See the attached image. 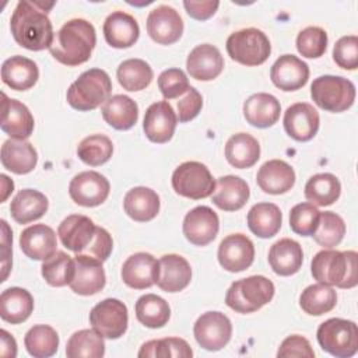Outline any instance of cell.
Listing matches in <instances>:
<instances>
[{
  "instance_id": "7c38bea8",
  "label": "cell",
  "mask_w": 358,
  "mask_h": 358,
  "mask_svg": "<svg viewBox=\"0 0 358 358\" xmlns=\"http://www.w3.org/2000/svg\"><path fill=\"white\" fill-rule=\"evenodd\" d=\"M109 190V180L95 171L80 172L69 185L71 200L83 207H96L102 204L108 199Z\"/></svg>"
},
{
  "instance_id": "11a10c76",
  "label": "cell",
  "mask_w": 358,
  "mask_h": 358,
  "mask_svg": "<svg viewBox=\"0 0 358 358\" xmlns=\"http://www.w3.org/2000/svg\"><path fill=\"white\" fill-rule=\"evenodd\" d=\"M277 357H302V358H313L315 352L310 347V343L298 334L288 336L280 345L277 351Z\"/></svg>"
},
{
  "instance_id": "d6a6232c",
  "label": "cell",
  "mask_w": 358,
  "mask_h": 358,
  "mask_svg": "<svg viewBox=\"0 0 358 358\" xmlns=\"http://www.w3.org/2000/svg\"><path fill=\"white\" fill-rule=\"evenodd\" d=\"M123 207L131 220L147 222L154 220L159 211V196L150 187L137 186L126 193Z\"/></svg>"
},
{
  "instance_id": "52a82bcc",
  "label": "cell",
  "mask_w": 358,
  "mask_h": 358,
  "mask_svg": "<svg viewBox=\"0 0 358 358\" xmlns=\"http://www.w3.org/2000/svg\"><path fill=\"white\" fill-rule=\"evenodd\" d=\"M310 96L319 108L340 113L352 106L355 85L340 76H320L310 85Z\"/></svg>"
},
{
  "instance_id": "277c9868",
  "label": "cell",
  "mask_w": 358,
  "mask_h": 358,
  "mask_svg": "<svg viewBox=\"0 0 358 358\" xmlns=\"http://www.w3.org/2000/svg\"><path fill=\"white\" fill-rule=\"evenodd\" d=\"M112 83L105 70L90 69L67 90V102L71 108L87 112L94 110L110 98Z\"/></svg>"
},
{
  "instance_id": "ab89813d",
  "label": "cell",
  "mask_w": 358,
  "mask_h": 358,
  "mask_svg": "<svg viewBox=\"0 0 358 358\" xmlns=\"http://www.w3.org/2000/svg\"><path fill=\"white\" fill-rule=\"evenodd\" d=\"M134 309L137 320L150 329H159L165 326L171 317V308L168 302L155 294H145L140 296Z\"/></svg>"
},
{
  "instance_id": "7402d4cb",
  "label": "cell",
  "mask_w": 358,
  "mask_h": 358,
  "mask_svg": "<svg viewBox=\"0 0 358 358\" xmlns=\"http://www.w3.org/2000/svg\"><path fill=\"white\" fill-rule=\"evenodd\" d=\"M1 122L0 127L11 138L25 140L34 131V116L29 109L20 101L8 98L4 92L1 94Z\"/></svg>"
},
{
  "instance_id": "8fae6325",
  "label": "cell",
  "mask_w": 358,
  "mask_h": 358,
  "mask_svg": "<svg viewBox=\"0 0 358 358\" xmlns=\"http://www.w3.org/2000/svg\"><path fill=\"white\" fill-rule=\"evenodd\" d=\"M193 334L200 347L207 351H218L229 343L232 324L221 312H206L196 320Z\"/></svg>"
},
{
  "instance_id": "ba28073f",
  "label": "cell",
  "mask_w": 358,
  "mask_h": 358,
  "mask_svg": "<svg viewBox=\"0 0 358 358\" xmlns=\"http://www.w3.org/2000/svg\"><path fill=\"white\" fill-rule=\"evenodd\" d=\"M227 52L232 60L252 67L263 64L268 59L271 45L263 31L257 28H245L228 36Z\"/></svg>"
},
{
  "instance_id": "8992f818",
  "label": "cell",
  "mask_w": 358,
  "mask_h": 358,
  "mask_svg": "<svg viewBox=\"0 0 358 358\" xmlns=\"http://www.w3.org/2000/svg\"><path fill=\"white\" fill-rule=\"evenodd\" d=\"M316 337L322 350L337 358H350L358 351V327L351 320L327 319L317 327Z\"/></svg>"
},
{
  "instance_id": "d6986e66",
  "label": "cell",
  "mask_w": 358,
  "mask_h": 358,
  "mask_svg": "<svg viewBox=\"0 0 358 358\" xmlns=\"http://www.w3.org/2000/svg\"><path fill=\"white\" fill-rule=\"evenodd\" d=\"M319 113L306 102H296L284 113V129L287 134L296 141L312 140L319 130Z\"/></svg>"
},
{
  "instance_id": "d590c367",
  "label": "cell",
  "mask_w": 358,
  "mask_h": 358,
  "mask_svg": "<svg viewBox=\"0 0 358 358\" xmlns=\"http://www.w3.org/2000/svg\"><path fill=\"white\" fill-rule=\"evenodd\" d=\"M103 120L116 130L131 129L138 119V106L127 95H113L102 105Z\"/></svg>"
},
{
  "instance_id": "91938a15",
  "label": "cell",
  "mask_w": 358,
  "mask_h": 358,
  "mask_svg": "<svg viewBox=\"0 0 358 358\" xmlns=\"http://www.w3.org/2000/svg\"><path fill=\"white\" fill-rule=\"evenodd\" d=\"M0 338H1L0 354L7 358H14L17 355V343H15L14 337L7 330L3 329L0 331Z\"/></svg>"
},
{
  "instance_id": "ffe728a7",
  "label": "cell",
  "mask_w": 358,
  "mask_h": 358,
  "mask_svg": "<svg viewBox=\"0 0 358 358\" xmlns=\"http://www.w3.org/2000/svg\"><path fill=\"white\" fill-rule=\"evenodd\" d=\"M95 232L96 225L94 221L81 214L66 217L57 228L60 242L74 253H83L92 242Z\"/></svg>"
},
{
  "instance_id": "e575fe53",
  "label": "cell",
  "mask_w": 358,
  "mask_h": 358,
  "mask_svg": "<svg viewBox=\"0 0 358 358\" xmlns=\"http://www.w3.org/2000/svg\"><path fill=\"white\" fill-rule=\"evenodd\" d=\"M34 310V298L29 291L11 287L0 295V316L4 322L18 324L25 322Z\"/></svg>"
},
{
  "instance_id": "680465c9",
  "label": "cell",
  "mask_w": 358,
  "mask_h": 358,
  "mask_svg": "<svg viewBox=\"0 0 358 358\" xmlns=\"http://www.w3.org/2000/svg\"><path fill=\"white\" fill-rule=\"evenodd\" d=\"M1 229H3V235H1V268H3V274H1V281H6L8 271L11 268V242H13V232L8 228V224L1 220Z\"/></svg>"
},
{
  "instance_id": "f6af8a7d",
  "label": "cell",
  "mask_w": 358,
  "mask_h": 358,
  "mask_svg": "<svg viewBox=\"0 0 358 358\" xmlns=\"http://www.w3.org/2000/svg\"><path fill=\"white\" fill-rule=\"evenodd\" d=\"M41 271L45 281L52 287L70 285L76 271L74 259L63 250H56L49 259L43 260Z\"/></svg>"
},
{
  "instance_id": "44dd1931",
  "label": "cell",
  "mask_w": 358,
  "mask_h": 358,
  "mask_svg": "<svg viewBox=\"0 0 358 358\" xmlns=\"http://www.w3.org/2000/svg\"><path fill=\"white\" fill-rule=\"evenodd\" d=\"M270 78L282 91H296L308 83L309 67L294 55H282L271 66Z\"/></svg>"
},
{
  "instance_id": "2e32d148",
  "label": "cell",
  "mask_w": 358,
  "mask_h": 358,
  "mask_svg": "<svg viewBox=\"0 0 358 358\" xmlns=\"http://www.w3.org/2000/svg\"><path fill=\"white\" fill-rule=\"evenodd\" d=\"M176 122L178 116L173 112V108L166 101H159L147 108L143 120V130L150 141L164 144L172 138Z\"/></svg>"
},
{
  "instance_id": "ac0fdd59",
  "label": "cell",
  "mask_w": 358,
  "mask_h": 358,
  "mask_svg": "<svg viewBox=\"0 0 358 358\" xmlns=\"http://www.w3.org/2000/svg\"><path fill=\"white\" fill-rule=\"evenodd\" d=\"M76 271L70 282V288L78 295H94L103 289L106 284L105 270L102 262L87 255L76 253L74 256Z\"/></svg>"
},
{
  "instance_id": "cb8c5ba5",
  "label": "cell",
  "mask_w": 358,
  "mask_h": 358,
  "mask_svg": "<svg viewBox=\"0 0 358 358\" xmlns=\"http://www.w3.org/2000/svg\"><path fill=\"white\" fill-rule=\"evenodd\" d=\"M56 234L45 224H34L25 228L20 235V248L22 253L32 260H46L56 253Z\"/></svg>"
},
{
  "instance_id": "816d5d0a",
  "label": "cell",
  "mask_w": 358,
  "mask_h": 358,
  "mask_svg": "<svg viewBox=\"0 0 358 358\" xmlns=\"http://www.w3.org/2000/svg\"><path fill=\"white\" fill-rule=\"evenodd\" d=\"M189 87L187 76L180 69L164 70L158 77V88L165 99H173L183 95Z\"/></svg>"
},
{
  "instance_id": "484cf974",
  "label": "cell",
  "mask_w": 358,
  "mask_h": 358,
  "mask_svg": "<svg viewBox=\"0 0 358 358\" xmlns=\"http://www.w3.org/2000/svg\"><path fill=\"white\" fill-rule=\"evenodd\" d=\"M103 35L112 48L126 49L137 42L140 28L133 15L124 11H113L103 22Z\"/></svg>"
},
{
  "instance_id": "b9f144b4",
  "label": "cell",
  "mask_w": 358,
  "mask_h": 358,
  "mask_svg": "<svg viewBox=\"0 0 358 358\" xmlns=\"http://www.w3.org/2000/svg\"><path fill=\"white\" fill-rule=\"evenodd\" d=\"M116 76L123 90L136 92L151 84L154 73L147 62L141 59H127L119 64Z\"/></svg>"
},
{
  "instance_id": "7a4b0ae2",
  "label": "cell",
  "mask_w": 358,
  "mask_h": 358,
  "mask_svg": "<svg viewBox=\"0 0 358 358\" xmlns=\"http://www.w3.org/2000/svg\"><path fill=\"white\" fill-rule=\"evenodd\" d=\"M96 35L91 22L83 18L67 21L55 35L49 48L50 55L64 66L85 63L95 48Z\"/></svg>"
},
{
  "instance_id": "94428289",
  "label": "cell",
  "mask_w": 358,
  "mask_h": 358,
  "mask_svg": "<svg viewBox=\"0 0 358 358\" xmlns=\"http://www.w3.org/2000/svg\"><path fill=\"white\" fill-rule=\"evenodd\" d=\"M1 186H3V196H1V201H4L6 199H7V196H8V193L10 192H13V189H14V183H10L8 186H6V182L1 179Z\"/></svg>"
},
{
  "instance_id": "9a60e30c",
  "label": "cell",
  "mask_w": 358,
  "mask_h": 358,
  "mask_svg": "<svg viewBox=\"0 0 358 358\" xmlns=\"http://www.w3.org/2000/svg\"><path fill=\"white\" fill-rule=\"evenodd\" d=\"M147 32L159 45H172L183 34V20L169 6H158L147 17Z\"/></svg>"
},
{
  "instance_id": "7dc6e473",
  "label": "cell",
  "mask_w": 358,
  "mask_h": 358,
  "mask_svg": "<svg viewBox=\"0 0 358 358\" xmlns=\"http://www.w3.org/2000/svg\"><path fill=\"white\" fill-rule=\"evenodd\" d=\"M140 358H168V357H179V358H190L193 351L190 345L179 337H166L159 340H150L144 343L137 354Z\"/></svg>"
},
{
  "instance_id": "8d00e7d4",
  "label": "cell",
  "mask_w": 358,
  "mask_h": 358,
  "mask_svg": "<svg viewBox=\"0 0 358 358\" xmlns=\"http://www.w3.org/2000/svg\"><path fill=\"white\" fill-rule=\"evenodd\" d=\"M225 158L234 168H250L260 158L259 141L248 133H236L225 144Z\"/></svg>"
},
{
  "instance_id": "6da1fadb",
  "label": "cell",
  "mask_w": 358,
  "mask_h": 358,
  "mask_svg": "<svg viewBox=\"0 0 358 358\" xmlns=\"http://www.w3.org/2000/svg\"><path fill=\"white\" fill-rule=\"evenodd\" d=\"M53 4L27 0L17 3L10 20V28L14 41L20 46L34 52L50 48L55 34L48 11Z\"/></svg>"
},
{
  "instance_id": "ee69618b",
  "label": "cell",
  "mask_w": 358,
  "mask_h": 358,
  "mask_svg": "<svg viewBox=\"0 0 358 358\" xmlns=\"http://www.w3.org/2000/svg\"><path fill=\"white\" fill-rule=\"evenodd\" d=\"M24 344L29 355L35 358H48L59 348V334L48 324H36L27 331Z\"/></svg>"
},
{
  "instance_id": "7bdbcfd3",
  "label": "cell",
  "mask_w": 358,
  "mask_h": 358,
  "mask_svg": "<svg viewBox=\"0 0 358 358\" xmlns=\"http://www.w3.org/2000/svg\"><path fill=\"white\" fill-rule=\"evenodd\" d=\"M337 303V294L330 285L312 284L306 287L299 296V306L312 316H320L330 312Z\"/></svg>"
},
{
  "instance_id": "f35d334b",
  "label": "cell",
  "mask_w": 358,
  "mask_h": 358,
  "mask_svg": "<svg viewBox=\"0 0 358 358\" xmlns=\"http://www.w3.org/2000/svg\"><path fill=\"white\" fill-rule=\"evenodd\" d=\"M341 193L340 180L333 173H316L305 185V197L313 206H331Z\"/></svg>"
},
{
  "instance_id": "9f6ffc18",
  "label": "cell",
  "mask_w": 358,
  "mask_h": 358,
  "mask_svg": "<svg viewBox=\"0 0 358 358\" xmlns=\"http://www.w3.org/2000/svg\"><path fill=\"white\" fill-rule=\"evenodd\" d=\"M112 249H113V241L109 232L105 228L96 227V232L92 242L81 255H87L103 263L112 253Z\"/></svg>"
},
{
  "instance_id": "f907efd6",
  "label": "cell",
  "mask_w": 358,
  "mask_h": 358,
  "mask_svg": "<svg viewBox=\"0 0 358 358\" xmlns=\"http://www.w3.org/2000/svg\"><path fill=\"white\" fill-rule=\"evenodd\" d=\"M327 48V34L320 27H306L296 36L298 52L308 59H317Z\"/></svg>"
},
{
  "instance_id": "83f0119b",
  "label": "cell",
  "mask_w": 358,
  "mask_h": 358,
  "mask_svg": "<svg viewBox=\"0 0 358 358\" xmlns=\"http://www.w3.org/2000/svg\"><path fill=\"white\" fill-rule=\"evenodd\" d=\"M281 112L278 99L267 92L250 95L243 102V116L246 122L255 127L266 129L277 123Z\"/></svg>"
},
{
  "instance_id": "60d3db41",
  "label": "cell",
  "mask_w": 358,
  "mask_h": 358,
  "mask_svg": "<svg viewBox=\"0 0 358 358\" xmlns=\"http://www.w3.org/2000/svg\"><path fill=\"white\" fill-rule=\"evenodd\" d=\"M66 355L69 358H101L105 355L103 337L94 329L78 330L69 338Z\"/></svg>"
},
{
  "instance_id": "f1b7e54d",
  "label": "cell",
  "mask_w": 358,
  "mask_h": 358,
  "mask_svg": "<svg viewBox=\"0 0 358 358\" xmlns=\"http://www.w3.org/2000/svg\"><path fill=\"white\" fill-rule=\"evenodd\" d=\"M213 196V203L224 211L241 210L249 200L250 190L248 183L234 175H227L218 178L215 182V189Z\"/></svg>"
},
{
  "instance_id": "603a6c76",
  "label": "cell",
  "mask_w": 358,
  "mask_h": 358,
  "mask_svg": "<svg viewBox=\"0 0 358 358\" xmlns=\"http://www.w3.org/2000/svg\"><path fill=\"white\" fill-rule=\"evenodd\" d=\"M186 69L190 77L200 81H211L221 74L224 59L218 48L210 43H201L189 53Z\"/></svg>"
},
{
  "instance_id": "f546056e",
  "label": "cell",
  "mask_w": 358,
  "mask_h": 358,
  "mask_svg": "<svg viewBox=\"0 0 358 358\" xmlns=\"http://www.w3.org/2000/svg\"><path fill=\"white\" fill-rule=\"evenodd\" d=\"M0 159L7 171L17 175H25L36 166L38 154L29 141L10 138L1 145Z\"/></svg>"
},
{
  "instance_id": "bcb514c9",
  "label": "cell",
  "mask_w": 358,
  "mask_h": 358,
  "mask_svg": "<svg viewBox=\"0 0 358 358\" xmlns=\"http://www.w3.org/2000/svg\"><path fill=\"white\" fill-rule=\"evenodd\" d=\"M112 154V140L105 134H91L81 140L77 147L78 158L90 166H98L108 162Z\"/></svg>"
},
{
  "instance_id": "5b68a950",
  "label": "cell",
  "mask_w": 358,
  "mask_h": 358,
  "mask_svg": "<svg viewBox=\"0 0 358 358\" xmlns=\"http://www.w3.org/2000/svg\"><path fill=\"white\" fill-rule=\"evenodd\" d=\"M274 284L264 275H250L231 284L225 303L238 313H252L268 303L274 296Z\"/></svg>"
},
{
  "instance_id": "5bb4252c",
  "label": "cell",
  "mask_w": 358,
  "mask_h": 358,
  "mask_svg": "<svg viewBox=\"0 0 358 358\" xmlns=\"http://www.w3.org/2000/svg\"><path fill=\"white\" fill-rule=\"evenodd\" d=\"M255 260V245L243 234H232L224 238L218 246V262L231 273H239L252 266Z\"/></svg>"
},
{
  "instance_id": "6f0895ef",
  "label": "cell",
  "mask_w": 358,
  "mask_h": 358,
  "mask_svg": "<svg viewBox=\"0 0 358 358\" xmlns=\"http://www.w3.org/2000/svg\"><path fill=\"white\" fill-rule=\"evenodd\" d=\"M183 6L186 8V13L197 20V21H206L210 17H213L220 6V1H183Z\"/></svg>"
},
{
  "instance_id": "e0dca14e",
  "label": "cell",
  "mask_w": 358,
  "mask_h": 358,
  "mask_svg": "<svg viewBox=\"0 0 358 358\" xmlns=\"http://www.w3.org/2000/svg\"><path fill=\"white\" fill-rule=\"evenodd\" d=\"M123 282L134 289L152 287L159 274V262L150 253L138 252L126 259L122 266Z\"/></svg>"
},
{
  "instance_id": "30bf717a",
  "label": "cell",
  "mask_w": 358,
  "mask_h": 358,
  "mask_svg": "<svg viewBox=\"0 0 358 358\" xmlns=\"http://www.w3.org/2000/svg\"><path fill=\"white\" fill-rule=\"evenodd\" d=\"M90 323L103 338H120L129 324L127 308L116 298H106L91 309Z\"/></svg>"
},
{
  "instance_id": "4fadbf2b",
  "label": "cell",
  "mask_w": 358,
  "mask_h": 358,
  "mask_svg": "<svg viewBox=\"0 0 358 358\" xmlns=\"http://www.w3.org/2000/svg\"><path fill=\"white\" fill-rule=\"evenodd\" d=\"M218 215L207 206H197L185 215L183 235L196 246H206L213 242L218 234Z\"/></svg>"
},
{
  "instance_id": "3957f363",
  "label": "cell",
  "mask_w": 358,
  "mask_h": 358,
  "mask_svg": "<svg viewBox=\"0 0 358 358\" xmlns=\"http://www.w3.org/2000/svg\"><path fill=\"white\" fill-rule=\"evenodd\" d=\"M310 271L320 284L354 288L358 282V255L354 250H320L312 259Z\"/></svg>"
},
{
  "instance_id": "9c48e42d",
  "label": "cell",
  "mask_w": 358,
  "mask_h": 358,
  "mask_svg": "<svg viewBox=\"0 0 358 358\" xmlns=\"http://www.w3.org/2000/svg\"><path fill=\"white\" fill-rule=\"evenodd\" d=\"M172 187L183 197L200 200L211 196L215 182L208 168L197 161L180 164L172 173Z\"/></svg>"
},
{
  "instance_id": "4316f807",
  "label": "cell",
  "mask_w": 358,
  "mask_h": 358,
  "mask_svg": "<svg viewBox=\"0 0 358 358\" xmlns=\"http://www.w3.org/2000/svg\"><path fill=\"white\" fill-rule=\"evenodd\" d=\"M159 274L157 285L165 292H179L192 280L189 262L179 255H164L159 260Z\"/></svg>"
},
{
  "instance_id": "c3c4849f",
  "label": "cell",
  "mask_w": 358,
  "mask_h": 358,
  "mask_svg": "<svg viewBox=\"0 0 358 358\" xmlns=\"http://www.w3.org/2000/svg\"><path fill=\"white\" fill-rule=\"evenodd\" d=\"M344 235H345V224L338 214L333 211L320 213L317 228L312 235L317 245L326 249H331L343 241Z\"/></svg>"
},
{
  "instance_id": "f5cc1de1",
  "label": "cell",
  "mask_w": 358,
  "mask_h": 358,
  "mask_svg": "<svg viewBox=\"0 0 358 358\" xmlns=\"http://www.w3.org/2000/svg\"><path fill=\"white\" fill-rule=\"evenodd\" d=\"M333 60L345 70H355L358 67V38L347 35L340 38L333 48Z\"/></svg>"
},
{
  "instance_id": "74e56055",
  "label": "cell",
  "mask_w": 358,
  "mask_h": 358,
  "mask_svg": "<svg viewBox=\"0 0 358 358\" xmlns=\"http://www.w3.org/2000/svg\"><path fill=\"white\" fill-rule=\"evenodd\" d=\"M248 227L259 238L274 236L282 222V214L278 206L273 203H257L248 213Z\"/></svg>"
},
{
  "instance_id": "db71d44e",
  "label": "cell",
  "mask_w": 358,
  "mask_h": 358,
  "mask_svg": "<svg viewBox=\"0 0 358 358\" xmlns=\"http://www.w3.org/2000/svg\"><path fill=\"white\" fill-rule=\"evenodd\" d=\"M201 106H203L201 94L194 87H189V90L185 92V96L178 101L179 122L186 123L194 119L200 113Z\"/></svg>"
},
{
  "instance_id": "d4e9b609",
  "label": "cell",
  "mask_w": 358,
  "mask_h": 358,
  "mask_svg": "<svg viewBox=\"0 0 358 358\" xmlns=\"http://www.w3.org/2000/svg\"><path fill=\"white\" fill-rule=\"evenodd\" d=\"M256 182L264 193L282 194L294 186L295 172L285 161L270 159L259 168Z\"/></svg>"
},
{
  "instance_id": "1f68e13d",
  "label": "cell",
  "mask_w": 358,
  "mask_h": 358,
  "mask_svg": "<svg viewBox=\"0 0 358 358\" xmlns=\"http://www.w3.org/2000/svg\"><path fill=\"white\" fill-rule=\"evenodd\" d=\"M303 262L301 245L289 238H282L271 245L268 250V263L278 275L288 277L299 271Z\"/></svg>"
},
{
  "instance_id": "836d02e7",
  "label": "cell",
  "mask_w": 358,
  "mask_h": 358,
  "mask_svg": "<svg viewBox=\"0 0 358 358\" xmlns=\"http://www.w3.org/2000/svg\"><path fill=\"white\" fill-rule=\"evenodd\" d=\"M49 207L48 197L35 189L20 190L10 204V213L15 222L28 224L39 220Z\"/></svg>"
},
{
  "instance_id": "4dcf8cb0",
  "label": "cell",
  "mask_w": 358,
  "mask_h": 358,
  "mask_svg": "<svg viewBox=\"0 0 358 358\" xmlns=\"http://www.w3.org/2000/svg\"><path fill=\"white\" fill-rule=\"evenodd\" d=\"M39 70L34 60L15 55L1 64V80L15 91H27L36 84Z\"/></svg>"
},
{
  "instance_id": "681fc988",
  "label": "cell",
  "mask_w": 358,
  "mask_h": 358,
  "mask_svg": "<svg viewBox=\"0 0 358 358\" xmlns=\"http://www.w3.org/2000/svg\"><path fill=\"white\" fill-rule=\"evenodd\" d=\"M320 211L312 203H299L291 208L289 227L301 236H310L317 228Z\"/></svg>"
}]
</instances>
